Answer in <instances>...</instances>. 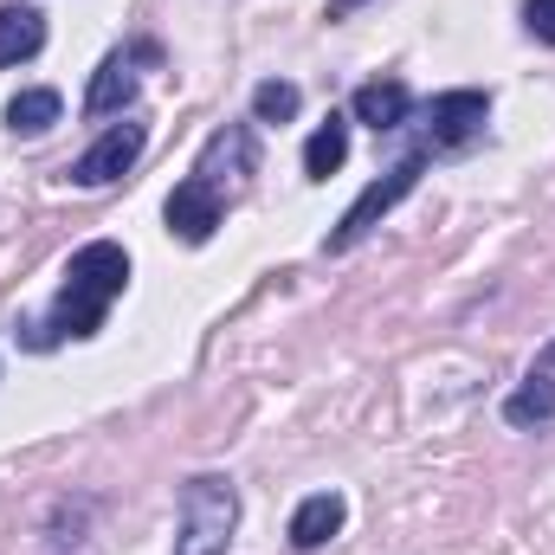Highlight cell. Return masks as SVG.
<instances>
[{
    "label": "cell",
    "mask_w": 555,
    "mask_h": 555,
    "mask_svg": "<svg viewBox=\"0 0 555 555\" xmlns=\"http://www.w3.org/2000/svg\"><path fill=\"white\" fill-rule=\"evenodd\" d=\"M124 291H130V253L117 240H91L65 259V284H59L46 323H20V330H26L33 349H52L65 336H98Z\"/></svg>",
    "instance_id": "cell-1"
},
{
    "label": "cell",
    "mask_w": 555,
    "mask_h": 555,
    "mask_svg": "<svg viewBox=\"0 0 555 555\" xmlns=\"http://www.w3.org/2000/svg\"><path fill=\"white\" fill-rule=\"evenodd\" d=\"M240 530V485L227 472H194L181 485V537L175 555H227Z\"/></svg>",
    "instance_id": "cell-2"
},
{
    "label": "cell",
    "mask_w": 555,
    "mask_h": 555,
    "mask_svg": "<svg viewBox=\"0 0 555 555\" xmlns=\"http://www.w3.org/2000/svg\"><path fill=\"white\" fill-rule=\"evenodd\" d=\"M426 162H433V149H426V142H414V149H408V155H401V162H395L382 181H369V188L356 194V207L343 214V227L323 240V253H349L356 240H369V233H375V227H382V220H388V214H395V207H401V201L420 188Z\"/></svg>",
    "instance_id": "cell-3"
},
{
    "label": "cell",
    "mask_w": 555,
    "mask_h": 555,
    "mask_svg": "<svg viewBox=\"0 0 555 555\" xmlns=\"http://www.w3.org/2000/svg\"><path fill=\"white\" fill-rule=\"evenodd\" d=\"M420 142L433 149V155H452V149H465V142L485 137V124H491V91H439L420 117Z\"/></svg>",
    "instance_id": "cell-4"
},
{
    "label": "cell",
    "mask_w": 555,
    "mask_h": 555,
    "mask_svg": "<svg viewBox=\"0 0 555 555\" xmlns=\"http://www.w3.org/2000/svg\"><path fill=\"white\" fill-rule=\"evenodd\" d=\"M142 149H149V124H130L124 117V124H111L104 137L91 142L65 175H72V188H111V181H124L142 162Z\"/></svg>",
    "instance_id": "cell-5"
},
{
    "label": "cell",
    "mask_w": 555,
    "mask_h": 555,
    "mask_svg": "<svg viewBox=\"0 0 555 555\" xmlns=\"http://www.w3.org/2000/svg\"><path fill=\"white\" fill-rule=\"evenodd\" d=\"M162 220H168V233H175L181 246H207V240H214V227L227 220V194H214L207 181H194V175H188V181L168 194Z\"/></svg>",
    "instance_id": "cell-6"
},
{
    "label": "cell",
    "mask_w": 555,
    "mask_h": 555,
    "mask_svg": "<svg viewBox=\"0 0 555 555\" xmlns=\"http://www.w3.org/2000/svg\"><path fill=\"white\" fill-rule=\"evenodd\" d=\"M253 175V130L246 124H227V130H214L207 149H201V162H194V181H207L214 194H227L233 201V188Z\"/></svg>",
    "instance_id": "cell-7"
},
{
    "label": "cell",
    "mask_w": 555,
    "mask_h": 555,
    "mask_svg": "<svg viewBox=\"0 0 555 555\" xmlns=\"http://www.w3.org/2000/svg\"><path fill=\"white\" fill-rule=\"evenodd\" d=\"M349 117H356V124H369L375 137H395V130H408V117H414V91H408L401 78H375V85H362V91H356Z\"/></svg>",
    "instance_id": "cell-8"
},
{
    "label": "cell",
    "mask_w": 555,
    "mask_h": 555,
    "mask_svg": "<svg viewBox=\"0 0 555 555\" xmlns=\"http://www.w3.org/2000/svg\"><path fill=\"white\" fill-rule=\"evenodd\" d=\"M343 517H349L343 491H317V498H304V504L291 511V550H323V543L343 530Z\"/></svg>",
    "instance_id": "cell-9"
},
{
    "label": "cell",
    "mask_w": 555,
    "mask_h": 555,
    "mask_svg": "<svg viewBox=\"0 0 555 555\" xmlns=\"http://www.w3.org/2000/svg\"><path fill=\"white\" fill-rule=\"evenodd\" d=\"M130 104H137V72H130L124 52H111V59L98 65V78H91V91H85V111H91V117H117V111H130Z\"/></svg>",
    "instance_id": "cell-10"
},
{
    "label": "cell",
    "mask_w": 555,
    "mask_h": 555,
    "mask_svg": "<svg viewBox=\"0 0 555 555\" xmlns=\"http://www.w3.org/2000/svg\"><path fill=\"white\" fill-rule=\"evenodd\" d=\"M46 46V13L39 7H0V72L39 59Z\"/></svg>",
    "instance_id": "cell-11"
},
{
    "label": "cell",
    "mask_w": 555,
    "mask_h": 555,
    "mask_svg": "<svg viewBox=\"0 0 555 555\" xmlns=\"http://www.w3.org/2000/svg\"><path fill=\"white\" fill-rule=\"evenodd\" d=\"M59 117H65V98H59V91H46V85L20 91V98L7 104V130H13V137H46Z\"/></svg>",
    "instance_id": "cell-12"
},
{
    "label": "cell",
    "mask_w": 555,
    "mask_h": 555,
    "mask_svg": "<svg viewBox=\"0 0 555 555\" xmlns=\"http://www.w3.org/2000/svg\"><path fill=\"white\" fill-rule=\"evenodd\" d=\"M343 162H349V117H330L317 137L304 142V175L310 181H330Z\"/></svg>",
    "instance_id": "cell-13"
},
{
    "label": "cell",
    "mask_w": 555,
    "mask_h": 555,
    "mask_svg": "<svg viewBox=\"0 0 555 555\" xmlns=\"http://www.w3.org/2000/svg\"><path fill=\"white\" fill-rule=\"evenodd\" d=\"M504 420H511V426H550L555 420V375L530 369V382L504 401Z\"/></svg>",
    "instance_id": "cell-14"
},
{
    "label": "cell",
    "mask_w": 555,
    "mask_h": 555,
    "mask_svg": "<svg viewBox=\"0 0 555 555\" xmlns=\"http://www.w3.org/2000/svg\"><path fill=\"white\" fill-rule=\"evenodd\" d=\"M304 111V91L291 85V78H266V85H253V117L259 124H291Z\"/></svg>",
    "instance_id": "cell-15"
},
{
    "label": "cell",
    "mask_w": 555,
    "mask_h": 555,
    "mask_svg": "<svg viewBox=\"0 0 555 555\" xmlns=\"http://www.w3.org/2000/svg\"><path fill=\"white\" fill-rule=\"evenodd\" d=\"M524 26H530V39L555 46V0H530V7H524Z\"/></svg>",
    "instance_id": "cell-16"
},
{
    "label": "cell",
    "mask_w": 555,
    "mask_h": 555,
    "mask_svg": "<svg viewBox=\"0 0 555 555\" xmlns=\"http://www.w3.org/2000/svg\"><path fill=\"white\" fill-rule=\"evenodd\" d=\"M356 7H362V0H330V20H349Z\"/></svg>",
    "instance_id": "cell-17"
},
{
    "label": "cell",
    "mask_w": 555,
    "mask_h": 555,
    "mask_svg": "<svg viewBox=\"0 0 555 555\" xmlns=\"http://www.w3.org/2000/svg\"><path fill=\"white\" fill-rule=\"evenodd\" d=\"M537 369H543V375H555V343L543 349V356H537Z\"/></svg>",
    "instance_id": "cell-18"
}]
</instances>
